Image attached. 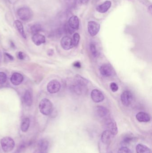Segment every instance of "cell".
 <instances>
[{
  "label": "cell",
  "instance_id": "2",
  "mask_svg": "<svg viewBox=\"0 0 152 153\" xmlns=\"http://www.w3.org/2000/svg\"><path fill=\"white\" fill-rule=\"evenodd\" d=\"M18 17L21 20L27 21L33 17V13L28 7H23L19 8L17 11Z\"/></svg>",
  "mask_w": 152,
  "mask_h": 153
},
{
  "label": "cell",
  "instance_id": "24",
  "mask_svg": "<svg viewBox=\"0 0 152 153\" xmlns=\"http://www.w3.org/2000/svg\"><path fill=\"white\" fill-rule=\"evenodd\" d=\"M134 139V137L130 134H127L125 136L121 142V145L124 146H126L130 144L131 142H133V140Z\"/></svg>",
  "mask_w": 152,
  "mask_h": 153
},
{
  "label": "cell",
  "instance_id": "18",
  "mask_svg": "<svg viewBox=\"0 0 152 153\" xmlns=\"http://www.w3.org/2000/svg\"><path fill=\"white\" fill-rule=\"evenodd\" d=\"M137 120L140 122H148L151 120V118L148 113L144 112H140L136 116Z\"/></svg>",
  "mask_w": 152,
  "mask_h": 153
},
{
  "label": "cell",
  "instance_id": "30",
  "mask_svg": "<svg viewBox=\"0 0 152 153\" xmlns=\"http://www.w3.org/2000/svg\"><path fill=\"white\" fill-rule=\"evenodd\" d=\"M110 89L112 91L114 92L117 91L119 89L118 86L117 84H116L115 82L111 83L110 85Z\"/></svg>",
  "mask_w": 152,
  "mask_h": 153
},
{
  "label": "cell",
  "instance_id": "34",
  "mask_svg": "<svg viewBox=\"0 0 152 153\" xmlns=\"http://www.w3.org/2000/svg\"><path fill=\"white\" fill-rule=\"evenodd\" d=\"M4 54H5V55L7 56V57H8L10 60H11V61H12V60H13L14 58H13V57L12 56L10 55L9 54V53H4Z\"/></svg>",
  "mask_w": 152,
  "mask_h": 153
},
{
  "label": "cell",
  "instance_id": "14",
  "mask_svg": "<svg viewBox=\"0 0 152 153\" xmlns=\"http://www.w3.org/2000/svg\"><path fill=\"white\" fill-rule=\"evenodd\" d=\"M112 5V2L110 1H106L105 2L98 5L96 8V10L101 13H104L108 11Z\"/></svg>",
  "mask_w": 152,
  "mask_h": 153
},
{
  "label": "cell",
  "instance_id": "3",
  "mask_svg": "<svg viewBox=\"0 0 152 153\" xmlns=\"http://www.w3.org/2000/svg\"><path fill=\"white\" fill-rule=\"evenodd\" d=\"M1 146L3 151L5 152H9L13 150L15 143L14 140L9 137H3L1 139Z\"/></svg>",
  "mask_w": 152,
  "mask_h": 153
},
{
  "label": "cell",
  "instance_id": "32",
  "mask_svg": "<svg viewBox=\"0 0 152 153\" xmlns=\"http://www.w3.org/2000/svg\"><path fill=\"white\" fill-rule=\"evenodd\" d=\"M17 56H18V58L20 60H23L25 58V55L22 52H20L18 53Z\"/></svg>",
  "mask_w": 152,
  "mask_h": 153
},
{
  "label": "cell",
  "instance_id": "4",
  "mask_svg": "<svg viewBox=\"0 0 152 153\" xmlns=\"http://www.w3.org/2000/svg\"><path fill=\"white\" fill-rule=\"evenodd\" d=\"M104 125L107 128L113 135H116L118 134V128L117 123L115 120L111 118L106 119L104 121Z\"/></svg>",
  "mask_w": 152,
  "mask_h": 153
},
{
  "label": "cell",
  "instance_id": "10",
  "mask_svg": "<svg viewBox=\"0 0 152 153\" xmlns=\"http://www.w3.org/2000/svg\"><path fill=\"white\" fill-rule=\"evenodd\" d=\"M91 96L93 100L96 103L102 102L104 99L103 94L101 91L97 89H94L92 91Z\"/></svg>",
  "mask_w": 152,
  "mask_h": 153
},
{
  "label": "cell",
  "instance_id": "26",
  "mask_svg": "<svg viewBox=\"0 0 152 153\" xmlns=\"http://www.w3.org/2000/svg\"><path fill=\"white\" fill-rule=\"evenodd\" d=\"M90 49L91 53L94 57H96L99 55V53L96 48V45L94 43H91L90 45Z\"/></svg>",
  "mask_w": 152,
  "mask_h": 153
},
{
  "label": "cell",
  "instance_id": "11",
  "mask_svg": "<svg viewBox=\"0 0 152 153\" xmlns=\"http://www.w3.org/2000/svg\"><path fill=\"white\" fill-rule=\"evenodd\" d=\"M113 136L109 130H105L103 132L101 137L102 142L105 145H109L112 141Z\"/></svg>",
  "mask_w": 152,
  "mask_h": 153
},
{
  "label": "cell",
  "instance_id": "19",
  "mask_svg": "<svg viewBox=\"0 0 152 153\" xmlns=\"http://www.w3.org/2000/svg\"><path fill=\"white\" fill-rule=\"evenodd\" d=\"M14 25H15V28H16L18 32L20 34L21 36L24 39L26 38V34L24 32V27H23V25L21 22L20 21L16 20L14 22Z\"/></svg>",
  "mask_w": 152,
  "mask_h": 153
},
{
  "label": "cell",
  "instance_id": "33",
  "mask_svg": "<svg viewBox=\"0 0 152 153\" xmlns=\"http://www.w3.org/2000/svg\"><path fill=\"white\" fill-rule=\"evenodd\" d=\"M73 66L76 68H80L81 67V64L79 62H75L73 63Z\"/></svg>",
  "mask_w": 152,
  "mask_h": 153
},
{
  "label": "cell",
  "instance_id": "36",
  "mask_svg": "<svg viewBox=\"0 0 152 153\" xmlns=\"http://www.w3.org/2000/svg\"><path fill=\"white\" fill-rule=\"evenodd\" d=\"M88 1V0H83L82 1H83L84 2H87Z\"/></svg>",
  "mask_w": 152,
  "mask_h": 153
},
{
  "label": "cell",
  "instance_id": "9",
  "mask_svg": "<svg viewBox=\"0 0 152 153\" xmlns=\"http://www.w3.org/2000/svg\"><path fill=\"white\" fill-rule=\"evenodd\" d=\"M100 71L102 76L106 77L112 76L114 74V71L109 65H104L100 68Z\"/></svg>",
  "mask_w": 152,
  "mask_h": 153
},
{
  "label": "cell",
  "instance_id": "35",
  "mask_svg": "<svg viewBox=\"0 0 152 153\" xmlns=\"http://www.w3.org/2000/svg\"><path fill=\"white\" fill-rule=\"evenodd\" d=\"M148 12L150 13L151 14L152 13V5H150L149 7H148Z\"/></svg>",
  "mask_w": 152,
  "mask_h": 153
},
{
  "label": "cell",
  "instance_id": "6",
  "mask_svg": "<svg viewBox=\"0 0 152 153\" xmlns=\"http://www.w3.org/2000/svg\"><path fill=\"white\" fill-rule=\"evenodd\" d=\"M88 32L92 36H96L100 30V25L96 22L89 21L87 24Z\"/></svg>",
  "mask_w": 152,
  "mask_h": 153
},
{
  "label": "cell",
  "instance_id": "8",
  "mask_svg": "<svg viewBox=\"0 0 152 153\" xmlns=\"http://www.w3.org/2000/svg\"><path fill=\"white\" fill-rule=\"evenodd\" d=\"M60 44L62 48L65 50H70L74 47L72 39L67 36L62 38L61 40Z\"/></svg>",
  "mask_w": 152,
  "mask_h": 153
},
{
  "label": "cell",
  "instance_id": "12",
  "mask_svg": "<svg viewBox=\"0 0 152 153\" xmlns=\"http://www.w3.org/2000/svg\"><path fill=\"white\" fill-rule=\"evenodd\" d=\"M49 147V143L47 140L42 139L38 143V151L37 153H46Z\"/></svg>",
  "mask_w": 152,
  "mask_h": 153
},
{
  "label": "cell",
  "instance_id": "5",
  "mask_svg": "<svg viewBox=\"0 0 152 153\" xmlns=\"http://www.w3.org/2000/svg\"><path fill=\"white\" fill-rule=\"evenodd\" d=\"M134 100V96L131 92L126 91L122 93L121 95V100L122 104L126 107L131 105Z\"/></svg>",
  "mask_w": 152,
  "mask_h": 153
},
{
  "label": "cell",
  "instance_id": "23",
  "mask_svg": "<svg viewBox=\"0 0 152 153\" xmlns=\"http://www.w3.org/2000/svg\"><path fill=\"white\" fill-rule=\"evenodd\" d=\"M24 101L25 104L28 106H31L32 104V94L29 91H27L25 92L24 96Z\"/></svg>",
  "mask_w": 152,
  "mask_h": 153
},
{
  "label": "cell",
  "instance_id": "27",
  "mask_svg": "<svg viewBox=\"0 0 152 153\" xmlns=\"http://www.w3.org/2000/svg\"><path fill=\"white\" fill-rule=\"evenodd\" d=\"M74 47H76L78 45L80 40V36L77 33H75L72 39Z\"/></svg>",
  "mask_w": 152,
  "mask_h": 153
},
{
  "label": "cell",
  "instance_id": "31",
  "mask_svg": "<svg viewBox=\"0 0 152 153\" xmlns=\"http://www.w3.org/2000/svg\"><path fill=\"white\" fill-rule=\"evenodd\" d=\"M25 145L24 144H21L16 150V152L14 153H21L22 151L25 149Z\"/></svg>",
  "mask_w": 152,
  "mask_h": 153
},
{
  "label": "cell",
  "instance_id": "15",
  "mask_svg": "<svg viewBox=\"0 0 152 153\" xmlns=\"http://www.w3.org/2000/svg\"><path fill=\"white\" fill-rule=\"evenodd\" d=\"M23 79H24V77L22 74L18 73H15L12 75L10 81L13 85H18L22 82Z\"/></svg>",
  "mask_w": 152,
  "mask_h": 153
},
{
  "label": "cell",
  "instance_id": "20",
  "mask_svg": "<svg viewBox=\"0 0 152 153\" xmlns=\"http://www.w3.org/2000/svg\"><path fill=\"white\" fill-rule=\"evenodd\" d=\"M74 79L75 83L82 87H85L88 83V81L86 79L78 74L75 76Z\"/></svg>",
  "mask_w": 152,
  "mask_h": 153
},
{
  "label": "cell",
  "instance_id": "25",
  "mask_svg": "<svg viewBox=\"0 0 152 153\" xmlns=\"http://www.w3.org/2000/svg\"><path fill=\"white\" fill-rule=\"evenodd\" d=\"M42 30L41 25L37 23L33 24L29 28V31L32 34H35L39 33Z\"/></svg>",
  "mask_w": 152,
  "mask_h": 153
},
{
  "label": "cell",
  "instance_id": "13",
  "mask_svg": "<svg viewBox=\"0 0 152 153\" xmlns=\"http://www.w3.org/2000/svg\"><path fill=\"white\" fill-rule=\"evenodd\" d=\"M32 40L34 44L37 46L41 45L42 44L46 42L45 37L42 34H34L32 37Z\"/></svg>",
  "mask_w": 152,
  "mask_h": 153
},
{
  "label": "cell",
  "instance_id": "16",
  "mask_svg": "<svg viewBox=\"0 0 152 153\" xmlns=\"http://www.w3.org/2000/svg\"><path fill=\"white\" fill-rule=\"evenodd\" d=\"M95 113L97 116L101 118L105 117L109 114L108 109L103 106H97L95 108Z\"/></svg>",
  "mask_w": 152,
  "mask_h": 153
},
{
  "label": "cell",
  "instance_id": "7",
  "mask_svg": "<svg viewBox=\"0 0 152 153\" xmlns=\"http://www.w3.org/2000/svg\"><path fill=\"white\" fill-rule=\"evenodd\" d=\"M61 84L57 80H52L48 83L47 86L48 91L51 94H54L59 91Z\"/></svg>",
  "mask_w": 152,
  "mask_h": 153
},
{
  "label": "cell",
  "instance_id": "17",
  "mask_svg": "<svg viewBox=\"0 0 152 153\" xmlns=\"http://www.w3.org/2000/svg\"><path fill=\"white\" fill-rule=\"evenodd\" d=\"M68 25L72 29L78 30L79 28V21L76 16H72L68 21Z\"/></svg>",
  "mask_w": 152,
  "mask_h": 153
},
{
  "label": "cell",
  "instance_id": "21",
  "mask_svg": "<svg viewBox=\"0 0 152 153\" xmlns=\"http://www.w3.org/2000/svg\"><path fill=\"white\" fill-rule=\"evenodd\" d=\"M136 151L137 153H151V149L142 144H139L137 145L136 147Z\"/></svg>",
  "mask_w": 152,
  "mask_h": 153
},
{
  "label": "cell",
  "instance_id": "1",
  "mask_svg": "<svg viewBox=\"0 0 152 153\" xmlns=\"http://www.w3.org/2000/svg\"><path fill=\"white\" fill-rule=\"evenodd\" d=\"M39 108L41 113L45 116H48L52 111V103L48 99H43L39 103Z\"/></svg>",
  "mask_w": 152,
  "mask_h": 153
},
{
  "label": "cell",
  "instance_id": "29",
  "mask_svg": "<svg viewBox=\"0 0 152 153\" xmlns=\"http://www.w3.org/2000/svg\"><path fill=\"white\" fill-rule=\"evenodd\" d=\"M7 79V76L5 73L0 72V85L4 83Z\"/></svg>",
  "mask_w": 152,
  "mask_h": 153
},
{
  "label": "cell",
  "instance_id": "22",
  "mask_svg": "<svg viewBox=\"0 0 152 153\" xmlns=\"http://www.w3.org/2000/svg\"><path fill=\"white\" fill-rule=\"evenodd\" d=\"M30 124V120L28 118H25L21 120V129L23 132H26L28 130Z\"/></svg>",
  "mask_w": 152,
  "mask_h": 153
},
{
  "label": "cell",
  "instance_id": "37",
  "mask_svg": "<svg viewBox=\"0 0 152 153\" xmlns=\"http://www.w3.org/2000/svg\"><path fill=\"white\" fill-rule=\"evenodd\" d=\"M129 1H130V0H129Z\"/></svg>",
  "mask_w": 152,
  "mask_h": 153
},
{
  "label": "cell",
  "instance_id": "28",
  "mask_svg": "<svg viewBox=\"0 0 152 153\" xmlns=\"http://www.w3.org/2000/svg\"><path fill=\"white\" fill-rule=\"evenodd\" d=\"M118 153H133L130 149L126 146H123L119 149Z\"/></svg>",
  "mask_w": 152,
  "mask_h": 153
}]
</instances>
